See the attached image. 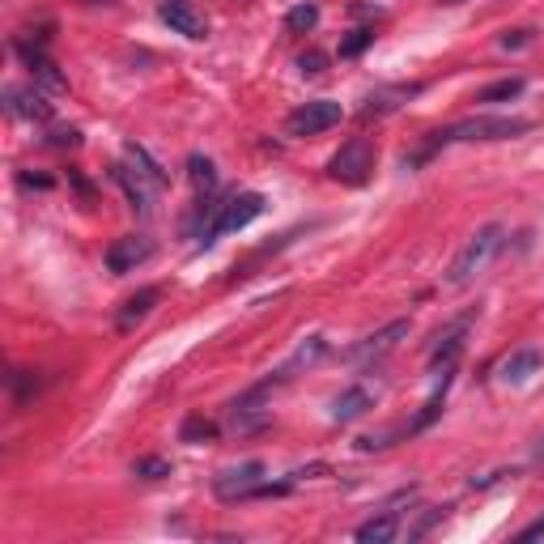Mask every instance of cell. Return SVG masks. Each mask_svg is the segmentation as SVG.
<instances>
[{
  "label": "cell",
  "mask_w": 544,
  "mask_h": 544,
  "mask_svg": "<svg viewBox=\"0 0 544 544\" xmlns=\"http://www.w3.org/2000/svg\"><path fill=\"white\" fill-rule=\"evenodd\" d=\"M528 119H515V115H472V119H460V124L451 128H438L430 137L421 140L417 154L405 157V167H421L425 157H434L438 149H447V145H463V140H515L528 132Z\"/></svg>",
  "instance_id": "6da1fadb"
},
{
  "label": "cell",
  "mask_w": 544,
  "mask_h": 544,
  "mask_svg": "<svg viewBox=\"0 0 544 544\" xmlns=\"http://www.w3.org/2000/svg\"><path fill=\"white\" fill-rule=\"evenodd\" d=\"M502 238H506V230L498 222H489V225H481L468 243H463V252L451 260V268H447V285L451 290H463V285H472L481 272L489 268V260L502 252Z\"/></svg>",
  "instance_id": "7a4b0ae2"
},
{
  "label": "cell",
  "mask_w": 544,
  "mask_h": 544,
  "mask_svg": "<svg viewBox=\"0 0 544 544\" xmlns=\"http://www.w3.org/2000/svg\"><path fill=\"white\" fill-rule=\"evenodd\" d=\"M370 170H375V145L366 137L345 140V145L328 157V179L345 183V187H362V183L370 179Z\"/></svg>",
  "instance_id": "3957f363"
},
{
  "label": "cell",
  "mask_w": 544,
  "mask_h": 544,
  "mask_svg": "<svg viewBox=\"0 0 544 544\" xmlns=\"http://www.w3.org/2000/svg\"><path fill=\"white\" fill-rule=\"evenodd\" d=\"M260 213H264V196L260 192H238L234 200H225L222 209H217V217H213V225L200 234V243L209 247V243H217L222 234H238V230H247Z\"/></svg>",
  "instance_id": "277c9868"
},
{
  "label": "cell",
  "mask_w": 544,
  "mask_h": 544,
  "mask_svg": "<svg viewBox=\"0 0 544 544\" xmlns=\"http://www.w3.org/2000/svg\"><path fill=\"white\" fill-rule=\"evenodd\" d=\"M408 332H413V320H391V323H383L378 332L366 336V340H358L345 358H349L353 366H378L387 353L400 349V340H408Z\"/></svg>",
  "instance_id": "5b68a950"
},
{
  "label": "cell",
  "mask_w": 544,
  "mask_h": 544,
  "mask_svg": "<svg viewBox=\"0 0 544 544\" xmlns=\"http://www.w3.org/2000/svg\"><path fill=\"white\" fill-rule=\"evenodd\" d=\"M264 463L260 460H247L238 463V468H225L217 481H213V493L222 498V502H247V498H255V489L264 485Z\"/></svg>",
  "instance_id": "8992f818"
},
{
  "label": "cell",
  "mask_w": 544,
  "mask_h": 544,
  "mask_svg": "<svg viewBox=\"0 0 544 544\" xmlns=\"http://www.w3.org/2000/svg\"><path fill=\"white\" fill-rule=\"evenodd\" d=\"M340 102H328V98H315V102H302L298 111H290L285 119V132L290 137H320L332 124H340Z\"/></svg>",
  "instance_id": "52a82bcc"
},
{
  "label": "cell",
  "mask_w": 544,
  "mask_h": 544,
  "mask_svg": "<svg viewBox=\"0 0 544 544\" xmlns=\"http://www.w3.org/2000/svg\"><path fill=\"white\" fill-rule=\"evenodd\" d=\"M149 255H154V243L145 234H119L111 247H107V268H111L115 277H124V272H132L137 264H145Z\"/></svg>",
  "instance_id": "ba28073f"
},
{
  "label": "cell",
  "mask_w": 544,
  "mask_h": 544,
  "mask_svg": "<svg viewBox=\"0 0 544 544\" xmlns=\"http://www.w3.org/2000/svg\"><path fill=\"white\" fill-rule=\"evenodd\" d=\"M472 320H476V315L468 310V315H460L451 328H443V332L434 336V345H430V366H434V370H438V366H443V370L455 366V358L463 353V336H468V323H472Z\"/></svg>",
  "instance_id": "9c48e42d"
},
{
  "label": "cell",
  "mask_w": 544,
  "mask_h": 544,
  "mask_svg": "<svg viewBox=\"0 0 544 544\" xmlns=\"http://www.w3.org/2000/svg\"><path fill=\"white\" fill-rule=\"evenodd\" d=\"M421 85L417 81H396V85H378V90H370V94L362 98V115L370 119V115H391L400 111L408 98H417Z\"/></svg>",
  "instance_id": "30bf717a"
},
{
  "label": "cell",
  "mask_w": 544,
  "mask_h": 544,
  "mask_svg": "<svg viewBox=\"0 0 544 544\" xmlns=\"http://www.w3.org/2000/svg\"><path fill=\"white\" fill-rule=\"evenodd\" d=\"M157 17H162V22H167L175 34H183V39H205V34H209V22L196 14L187 0H162Z\"/></svg>",
  "instance_id": "8fae6325"
},
{
  "label": "cell",
  "mask_w": 544,
  "mask_h": 544,
  "mask_svg": "<svg viewBox=\"0 0 544 544\" xmlns=\"http://www.w3.org/2000/svg\"><path fill=\"white\" fill-rule=\"evenodd\" d=\"M157 302H162V290H157V285H145V290H137L132 298H124V307L115 310V328H119V332H132L137 323L149 320V310H154Z\"/></svg>",
  "instance_id": "7c38bea8"
},
{
  "label": "cell",
  "mask_w": 544,
  "mask_h": 544,
  "mask_svg": "<svg viewBox=\"0 0 544 544\" xmlns=\"http://www.w3.org/2000/svg\"><path fill=\"white\" fill-rule=\"evenodd\" d=\"M540 366H544V353L528 345V349L506 353L502 362H498V378H502V383H511V387H519V383H528V378L536 375Z\"/></svg>",
  "instance_id": "4fadbf2b"
},
{
  "label": "cell",
  "mask_w": 544,
  "mask_h": 544,
  "mask_svg": "<svg viewBox=\"0 0 544 544\" xmlns=\"http://www.w3.org/2000/svg\"><path fill=\"white\" fill-rule=\"evenodd\" d=\"M366 408H375V396L366 387H345L332 400V421H340V425H345V421H358Z\"/></svg>",
  "instance_id": "5bb4252c"
},
{
  "label": "cell",
  "mask_w": 544,
  "mask_h": 544,
  "mask_svg": "<svg viewBox=\"0 0 544 544\" xmlns=\"http://www.w3.org/2000/svg\"><path fill=\"white\" fill-rule=\"evenodd\" d=\"M17 56L26 60V69L34 72V81H43L47 90H64V77H60L56 64H52L47 56H43L39 47H26V43H17Z\"/></svg>",
  "instance_id": "9a60e30c"
},
{
  "label": "cell",
  "mask_w": 544,
  "mask_h": 544,
  "mask_svg": "<svg viewBox=\"0 0 544 544\" xmlns=\"http://www.w3.org/2000/svg\"><path fill=\"white\" fill-rule=\"evenodd\" d=\"M455 370V366H451ZM451 370H443V383L434 387V396L425 400V408H421L417 417L408 421V434H421V430H430L434 421H438V413H443V405H447V387H451Z\"/></svg>",
  "instance_id": "2e32d148"
},
{
  "label": "cell",
  "mask_w": 544,
  "mask_h": 544,
  "mask_svg": "<svg viewBox=\"0 0 544 544\" xmlns=\"http://www.w3.org/2000/svg\"><path fill=\"white\" fill-rule=\"evenodd\" d=\"M9 107H14V115H26V119H52V102L39 90H9Z\"/></svg>",
  "instance_id": "e0dca14e"
},
{
  "label": "cell",
  "mask_w": 544,
  "mask_h": 544,
  "mask_svg": "<svg viewBox=\"0 0 544 544\" xmlns=\"http://www.w3.org/2000/svg\"><path fill=\"white\" fill-rule=\"evenodd\" d=\"M396 531H400V515H396V511H383L378 519H370V523L358 528V540L362 544H387V540H396Z\"/></svg>",
  "instance_id": "ac0fdd59"
},
{
  "label": "cell",
  "mask_w": 544,
  "mask_h": 544,
  "mask_svg": "<svg viewBox=\"0 0 544 544\" xmlns=\"http://www.w3.org/2000/svg\"><path fill=\"white\" fill-rule=\"evenodd\" d=\"M323 353H328V340H323V336H307V340H302V345H298V349H293V358L285 366H281V375L290 378L293 370H298V366H315L323 358Z\"/></svg>",
  "instance_id": "d6986e66"
},
{
  "label": "cell",
  "mask_w": 544,
  "mask_h": 544,
  "mask_svg": "<svg viewBox=\"0 0 544 544\" xmlns=\"http://www.w3.org/2000/svg\"><path fill=\"white\" fill-rule=\"evenodd\" d=\"M111 175H115V183L128 192V205H132L137 213H149V187H154V183L145 187V183H140V175L132 179V170H128V167H115Z\"/></svg>",
  "instance_id": "ffe728a7"
},
{
  "label": "cell",
  "mask_w": 544,
  "mask_h": 544,
  "mask_svg": "<svg viewBox=\"0 0 544 544\" xmlns=\"http://www.w3.org/2000/svg\"><path fill=\"white\" fill-rule=\"evenodd\" d=\"M217 434H222V430H217V421L192 413V417H183V425H179V443H192V447H200V443H213Z\"/></svg>",
  "instance_id": "44dd1931"
},
{
  "label": "cell",
  "mask_w": 544,
  "mask_h": 544,
  "mask_svg": "<svg viewBox=\"0 0 544 544\" xmlns=\"http://www.w3.org/2000/svg\"><path fill=\"white\" fill-rule=\"evenodd\" d=\"M523 90H528V81H523V77H502V81L485 85V90L476 94V102H511V98H519Z\"/></svg>",
  "instance_id": "7402d4cb"
},
{
  "label": "cell",
  "mask_w": 544,
  "mask_h": 544,
  "mask_svg": "<svg viewBox=\"0 0 544 544\" xmlns=\"http://www.w3.org/2000/svg\"><path fill=\"white\" fill-rule=\"evenodd\" d=\"M187 175H192V183L200 187V192H213V187H217V170H213V162L205 154L187 157Z\"/></svg>",
  "instance_id": "603a6c76"
},
{
  "label": "cell",
  "mask_w": 544,
  "mask_h": 544,
  "mask_svg": "<svg viewBox=\"0 0 544 544\" xmlns=\"http://www.w3.org/2000/svg\"><path fill=\"white\" fill-rule=\"evenodd\" d=\"M285 26H290L293 34H302V30H315V26H320V5H293L290 17H285Z\"/></svg>",
  "instance_id": "cb8c5ba5"
},
{
  "label": "cell",
  "mask_w": 544,
  "mask_h": 544,
  "mask_svg": "<svg viewBox=\"0 0 544 544\" xmlns=\"http://www.w3.org/2000/svg\"><path fill=\"white\" fill-rule=\"evenodd\" d=\"M132 476H140V481H162V476H170V460H162V455H145V460L132 463Z\"/></svg>",
  "instance_id": "d4e9b609"
},
{
  "label": "cell",
  "mask_w": 544,
  "mask_h": 544,
  "mask_svg": "<svg viewBox=\"0 0 544 544\" xmlns=\"http://www.w3.org/2000/svg\"><path fill=\"white\" fill-rule=\"evenodd\" d=\"M370 43H375V26H358L349 34V39L340 43V60H353V56H362L366 47H370Z\"/></svg>",
  "instance_id": "484cf974"
},
{
  "label": "cell",
  "mask_w": 544,
  "mask_h": 544,
  "mask_svg": "<svg viewBox=\"0 0 544 544\" xmlns=\"http://www.w3.org/2000/svg\"><path fill=\"white\" fill-rule=\"evenodd\" d=\"M298 69H302V77H320V72L328 69V56H323V52H302V56H298Z\"/></svg>",
  "instance_id": "4316f807"
},
{
  "label": "cell",
  "mask_w": 544,
  "mask_h": 544,
  "mask_svg": "<svg viewBox=\"0 0 544 544\" xmlns=\"http://www.w3.org/2000/svg\"><path fill=\"white\" fill-rule=\"evenodd\" d=\"M528 39H531L528 30H511V34H502V47H506V52H511V47H523V43H528Z\"/></svg>",
  "instance_id": "83f0119b"
},
{
  "label": "cell",
  "mask_w": 544,
  "mask_h": 544,
  "mask_svg": "<svg viewBox=\"0 0 544 544\" xmlns=\"http://www.w3.org/2000/svg\"><path fill=\"white\" fill-rule=\"evenodd\" d=\"M536 536H544V519H536V523H528V528L519 531V540H536Z\"/></svg>",
  "instance_id": "f1b7e54d"
},
{
  "label": "cell",
  "mask_w": 544,
  "mask_h": 544,
  "mask_svg": "<svg viewBox=\"0 0 544 544\" xmlns=\"http://www.w3.org/2000/svg\"><path fill=\"white\" fill-rule=\"evenodd\" d=\"M77 140H81V137L69 128V132H56V137H52V145H77Z\"/></svg>",
  "instance_id": "f546056e"
},
{
  "label": "cell",
  "mask_w": 544,
  "mask_h": 544,
  "mask_svg": "<svg viewBox=\"0 0 544 544\" xmlns=\"http://www.w3.org/2000/svg\"><path fill=\"white\" fill-rule=\"evenodd\" d=\"M443 5H463V0H443Z\"/></svg>",
  "instance_id": "4dcf8cb0"
}]
</instances>
